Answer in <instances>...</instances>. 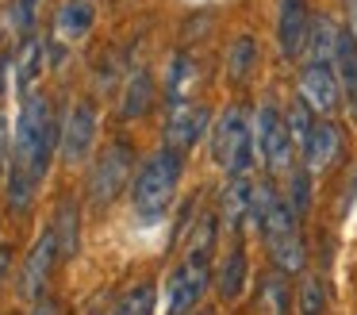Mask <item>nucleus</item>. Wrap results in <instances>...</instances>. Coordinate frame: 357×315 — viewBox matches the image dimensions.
<instances>
[{
  "instance_id": "24",
  "label": "nucleus",
  "mask_w": 357,
  "mask_h": 315,
  "mask_svg": "<svg viewBox=\"0 0 357 315\" xmlns=\"http://www.w3.org/2000/svg\"><path fill=\"white\" fill-rule=\"evenodd\" d=\"M254 58H257L254 35H238L227 50V81H246L250 69H254Z\"/></svg>"
},
{
  "instance_id": "25",
  "label": "nucleus",
  "mask_w": 357,
  "mask_h": 315,
  "mask_svg": "<svg viewBox=\"0 0 357 315\" xmlns=\"http://www.w3.org/2000/svg\"><path fill=\"white\" fill-rule=\"evenodd\" d=\"M284 204L292 207L296 219H303V215L311 212V169L307 166H292V173H288V196Z\"/></svg>"
},
{
  "instance_id": "9",
  "label": "nucleus",
  "mask_w": 357,
  "mask_h": 315,
  "mask_svg": "<svg viewBox=\"0 0 357 315\" xmlns=\"http://www.w3.org/2000/svg\"><path fill=\"white\" fill-rule=\"evenodd\" d=\"M300 96L311 104V112H319L323 119H331L342 108V81L338 69L331 61H307L300 77Z\"/></svg>"
},
{
  "instance_id": "4",
  "label": "nucleus",
  "mask_w": 357,
  "mask_h": 315,
  "mask_svg": "<svg viewBox=\"0 0 357 315\" xmlns=\"http://www.w3.org/2000/svg\"><path fill=\"white\" fill-rule=\"evenodd\" d=\"M131 173H135V146L131 142H108L96 154L93 169H89V204L96 212H108L112 200L131 181Z\"/></svg>"
},
{
  "instance_id": "17",
  "label": "nucleus",
  "mask_w": 357,
  "mask_h": 315,
  "mask_svg": "<svg viewBox=\"0 0 357 315\" xmlns=\"http://www.w3.org/2000/svg\"><path fill=\"white\" fill-rule=\"evenodd\" d=\"M250 204H254V184H246L242 177H231V181L223 184V192H219V212H223V223H227L231 235L246 223Z\"/></svg>"
},
{
  "instance_id": "27",
  "label": "nucleus",
  "mask_w": 357,
  "mask_h": 315,
  "mask_svg": "<svg viewBox=\"0 0 357 315\" xmlns=\"http://www.w3.org/2000/svg\"><path fill=\"white\" fill-rule=\"evenodd\" d=\"M112 315H154V284L142 281V284H135V288H127Z\"/></svg>"
},
{
  "instance_id": "13",
  "label": "nucleus",
  "mask_w": 357,
  "mask_h": 315,
  "mask_svg": "<svg viewBox=\"0 0 357 315\" xmlns=\"http://www.w3.org/2000/svg\"><path fill=\"white\" fill-rule=\"evenodd\" d=\"M242 288H246V246L234 238L231 250H227V258L219 261V273H215V292L223 304H234V300L242 296Z\"/></svg>"
},
{
  "instance_id": "16",
  "label": "nucleus",
  "mask_w": 357,
  "mask_h": 315,
  "mask_svg": "<svg viewBox=\"0 0 357 315\" xmlns=\"http://www.w3.org/2000/svg\"><path fill=\"white\" fill-rule=\"evenodd\" d=\"M158 100V85H154V73L150 69H135L127 77V89H123V100H119V115L123 119H139L154 108Z\"/></svg>"
},
{
  "instance_id": "18",
  "label": "nucleus",
  "mask_w": 357,
  "mask_h": 315,
  "mask_svg": "<svg viewBox=\"0 0 357 315\" xmlns=\"http://www.w3.org/2000/svg\"><path fill=\"white\" fill-rule=\"evenodd\" d=\"M338 23L331 15H311V27H307V61H331L334 66V54H338Z\"/></svg>"
},
{
  "instance_id": "23",
  "label": "nucleus",
  "mask_w": 357,
  "mask_h": 315,
  "mask_svg": "<svg viewBox=\"0 0 357 315\" xmlns=\"http://www.w3.org/2000/svg\"><path fill=\"white\" fill-rule=\"evenodd\" d=\"M35 192H39V184L31 177L20 173V169H8V177H4V204H8V212H16V215L31 212Z\"/></svg>"
},
{
  "instance_id": "10",
  "label": "nucleus",
  "mask_w": 357,
  "mask_h": 315,
  "mask_svg": "<svg viewBox=\"0 0 357 315\" xmlns=\"http://www.w3.org/2000/svg\"><path fill=\"white\" fill-rule=\"evenodd\" d=\"M208 123H211V108L185 100V104L173 108L169 123H165V146H169V150H177V154L192 150V146L208 135Z\"/></svg>"
},
{
  "instance_id": "19",
  "label": "nucleus",
  "mask_w": 357,
  "mask_h": 315,
  "mask_svg": "<svg viewBox=\"0 0 357 315\" xmlns=\"http://www.w3.org/2000/svg\"><path fill=\"white\" fill-rule=\"evenodd\" d=\"M96 23V8L93 0H66L54 15V27L62 38H85Z\"/></svg>"
},
{
  "instance_id": "22",
  "label": "nucleus",
  "mask_w": 357,
  "mask_h": 315,
  "mask_svg": "<svg viewBox=\"0 0 357 315\" xmlns=\"http://www.w3.org/2000/svg\"><path fill=\"white\" fill-rule=\"evenodd\" d=\"M192 81H196V66H192V58H188V54H173L169 73H165V96H169V104H173V108L185 104V96H188V89H192Z\"/></svg>"
},
{
  "instance_id": "36",
  "label": "nucleus",
  "mask_w": 357,
  "mask_h": 315,
  "mask_svg": "<svg viewBox=\"0 0 357 315\" xmlns=\"http://www.w3.org/2000/svg\"><path fill=\"white\" fill-rule=\"evenodd\" d=\"M192 315H215V307H204V312H192Z\"/></svg>"
},
{
  "instance_id": "7",
  "label": "nucleus",
  "mask_w": 357,
  "mask_h": 315,
  "mask_svg": "<svg viewBox=\"0 0 357 315\" xmlns=\"http://www.w3.org/2000/svg\"><path fill=\"white\" fill-rule=\"evenodd\" d=\"M54 261H62L54 227H43V235L35 238V246L27 250L24 265H20V296L39 304L43 292H47V284H50V273H54Z\"/></svg>"
},
{
  "instance_id": "1",
  "label": "nucleus",
  "mask_w": 357,
  "mask_h": 315,
  "mask_svg": "<svg viewBox=\"0 0 357 315\" xmlns=\"http://www.w3.org/2000/svg\"><path fill=\"white\" fill-rule=\"evenodd\" d=\"M58 138H62V127L54 123L50 100L43 92L24 96V108H20V119H16V135H12L8 169H20L35 184H43V177L50 169V158L58 150Z\"/></svg>"
},
{
  "instance_id": "8",
  "label": "nucleus",
  "mask_w": 357,
  "mask_h": 315,
  "mask_svg": "<svg viewBox=\"0 0 357 315\" xmlns=\"http://www.w3.org/2000/svg\"><path fill=\"white\" fill-rule=\"evenodd\" d=\"M93 142H96V108H93V100H77L62 123L58 154H62L66 166H81L93 154Z\"/></svg>"
},
{
  "instance_id": "14",
  "label": "nucleus",
  "mask_w": 357,
  "mask_h": 315,
  "mask_svg": "<svg viewBox=\"0 0 357 315\" xmlns=\"http://www.w3.org/2000/svg\"><path fill=\"white\" fill-rule=\"evenodd\" d=\"M334 69L342 81V100H346L349 115L357 119V38L349 35V27L338 31V54H334Z\"/></svg>"
},
{
  "instance_id": "35",
  "label": "nucleus",
  "mask_w": 357,
  "mask_h": 315,
  "mask_svg": "<svg viewBox=\"0 0 357 315\" xmlns=\"http://www.w3.org/2000/svg\"><path fill=\"white\" fill-rule=\"evenodd\" d=\"M349 12H354V20H349V35L357 38V0H349Z\"/></svg>"
},
{
  "instance_id": "6",
  "label": "nucleus",
  "mask_w": 357,
  "mask_h": 315,
  "mask_svg": "<svg viewBox=\"0 0 357 315\" xmlns=\"http://www.w3.org/2000/svg\"><path fill=\"white\" fill-rule=\"evenodd\" d=\"M292 135L284 127V112L265 100L254 123V150L269 166V173H292Z\"/></svg>"
},
{
  "instance_id": "30",
  "label": "nucleus",
  "mask_w": 357,
  "mask_h": 315,
  "mask_svg": "<svg viewBox=\"0 0 357 315\" xmlns=\"http://www.w3.org/2000/svg\"><path fill=\"white\" fill-rule=\"evenodd\" d=\"M265 288H269V300H273V315H284V307H288L284 281H280V277H269V281H265Z\"/></svg>"
},
{
  "instance_id": "33",
  "label": "nucleus",
  "mask_w": 357,
  "mask_h": 315,
  "mask_svg": "<svg viewBox=\"0 0 357 315\" xmlns=\"http://www.w3.org/2000/svg\"><path fill=\"white\" fill-rule=\"evenodd\" d=\"M4 150H8V119L0 112V166H4Z\"/></svg>"
},
{
  "instance_id": "32",
  "label": "nucleus",
  "mask_w": 357,
  "mask_h": 315,
  "mask_svg": "<svg viewBox=\"0 0 357 315\" xmlns=\"http://www.w3.org/2000/svg\"><path fill=\"white\" fill-rule=\"evenodd\" d=\"M8 269H12V246H0V284H4Z\"/></svg>"
},
{
  "instance_id": "11",
  "label": "nucleus",
  "mask_w": 357,
  "mask_h": 315,
  "mask_svg": "<svg viewBox=\"0 0 357 315\" xmlns=\"http://www.w3.org/2000/svg\"><path fill=\"white\" fill-rule=\"evenodd\" d=\"M307 27H311V12L307 0H280L277 8V43L284 58H296L307 46Z\"/></svg>"
},
{
  "instance_id": "26",
  "label": "nucleus",
  "mask_w": 357,
  "mask_h": 315,
  "mask_svg": "<svg viewBox=\"0 0 357 315\" xmlns=\"http://www.w3.org/2000/svg\"><path fill=\"white\" fill-rule=\"evenodd\" d=\"M315 115H311V104L303 96H296L292 104H288V112H284V127H288V135H292V142L296 146H307V138H311V131H315Z\"/></svg>"
},
{
  "instance_id": "28",
  "label": "nucleus",
  "mask_w": 357,
  "mask_h": 315,
  "mask_svg": "<svg viewBox=\"0 0 357 315\" xmlns=\"http://www.w3.org/2000/svg\"><path fill=\"white\" fill-rule=\"evenodd\" d=\"M296 304H300V315H323L326 312V292L319 277H307L303 288L296 292Z\"/></svg>"
},
{
  "instance_id": "20",
  "label": "nucleus",
  "mask_w": 357,
  "mask_h": 315,
  "mask_svg": "<svg viewBox=\"0 0 357 315\" xmlns=\"http://www.w3.org/2000/svg\"><path fill=\"white\" fill-rule=\"evenodd\" d=\"M43 58H47L43 38L27 35L24 43H20V58H16V89L24 92V96H31V85H35V77H39V69H43Z\"/></svg>"
},
{
  "instance_id": "12",
  "label": "nucleus",
  "mask_w": 357,
  "mask_h": 315,
  "mask_svg": "<svg viewBox=\"0 0 357 315\" xmlns=\"http://www.w3.org/2000/svg\"><path fill=\"white\" fill-rule=\"evenodd\" d=\"M338 154H342V127L334 119H319L307 146H303V166L311 173H323V169H331L338 161Z\"/></svg>"
},
{
  "instance_id": "5",
  "label": "nucleus",
  "mask_w": 357,
  "mask_h": 315,
  "mask_svg": "<svg viewBox=\"0 0 357 315\" xmlns=\"http://www.w3.org/2000/svg\"><path fill=\"white\" fill-rule=\"evenodd\" d=\"M211 154L231 177H242L254 161V131H250L242 108H227L211 131Z\"/></svg>"
},
{
  "instance_id": "34",
  "label": "nucleus",
  "mask_w": 357,
  "mask_h": 315,
  "mask_svg": "<svg viewBox=\"0 0 357 315\" xmlns=\"http://www.w3.org/2000/svg\"><path fill=\"white\" fill-rule=\"evenodd\" d=\"M8 66H12V58L8 54H0V92H4V85H8L4 81V77H8Z\"/></svg>"
},
{
  "instance_id": "2",
  "label": "nucleus",
  "mask_w": 357,
  "mask_h": 315,
  "mask_svg": "<svg viewBox=\"0 0 357 315\" xmlns=\"http://www.w3.org/2000/svg\"><path fill=\"white\" fill-rule=\"evenodd\" d=\"M215 238H219V215L204 212L192 227V246H188L185 261L169 273L165 281V300H169V315H185L204 300L211 284V254H215Z\"/></svg>"
},
{
  "instance_id": "29",
  "label": "nucleus",
  "mask_w": 357,
  "mask_h": 315,
  "mask_svg": "<svg viewBox=\"0 0 357 315\" xmlns=\"http://www.w3.org/2000/svg\"><path fill=\"white\" fill-rule=\"evenodd\" d=\"M35 12H39V0H16V4L8 8L12 31L27 38V35H31V27H35Z\"/></svg>"
},
{
  "instance_id": "21",
  "label": "nucleus",
  "mask_w": 357,
  "mask_h": 315,
  "mask_svg": "<svg viewBox=\"0 0 357 315\" xmlns=\"http://www.w3.org/2000/svg\"><path fill=\"white\" fill-rule=\"evenodd\" d=\"M269 254H273L280 273H303V265H307V246H303L300 230L280 235L277 242H269Z\"/></svg>"
},
{
  "instance_id": "31",
  "label": "nucleus",
  "mask_w": 357,
  "mask_h": 315,
  "mask_svg": "<svg viewBox=\"0 0 357 315\" xmlns=\"http://www.w3.org/2000/svg\"><path fill=\"white\" fill-rule=\"evenodd\" d=\"M31 315H62V304H58V300H50V296H43L39 304H35Z\"/></svg>"
},
{
  "instance_id": "3",
  "label": "nucleus",
  "mask_w": 357,
  "mask_h": 315,
  "mask_svg": "<svg viewBox=\"0 0 357 315\" xmlns=\"http://www.w3.org/2000/svg\"><path fill=\"white\" fill-rule=\"evenodd\" d=\"M181 169H185V154L169 150V146L154 150L142 161V169L135 173V184H131V204H135V215H139V219L154 223L169 212L173 192H177V184H181Z\"/></svg>"
},
{
  "instance_id": "15",
  "label": "nucleus",
  "mask_w": 357,
  "mask_h": 315,
  "mask_svg": "<svg viewBox=\"0 0 357 315\" xmlns=\"http://www.w3.org/2000/svg\"><path fill=\"white\" fill-rule=\"evenodd\" d=\"M50 227H54L62 261H70L73 254H77V246H81V207H77V200L73 196L58 200V212H54V219H50Z\"/></svg>"
}]
</instances>
